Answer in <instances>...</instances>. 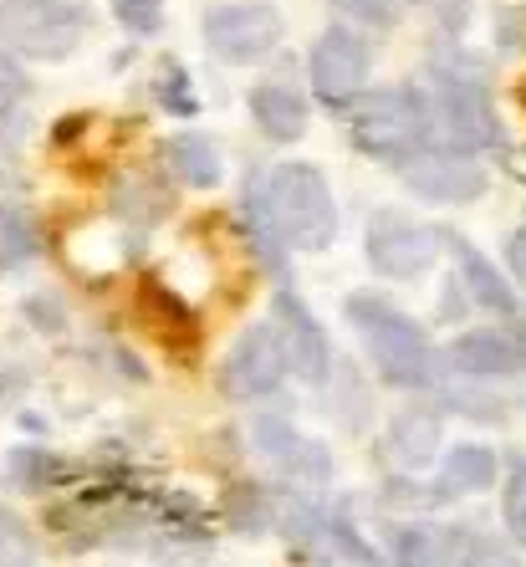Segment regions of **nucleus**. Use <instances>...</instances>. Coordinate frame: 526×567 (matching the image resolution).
<instances>
[{
  "label": "nucleus",
  "mask_w": 526,
  "mask_h": 567,
  "mask_svg": "<svg viewBox=\"0 0 526 567\" xmlns=\"http://www.w3.org/2000/svg\"><path fill=\"white\" fill-rule=\"evenodd\" d=\"M240 210L256 215L281 240V251H328L338 236V199H332L328 179L297 158L250 174Z\"/></svg>",
  "instance_id": "1"
},
{
  "label": "nucleus",
  "mask_w": 526,
  "mask_h": 567,
  "mask_svg": "<svg viewBox=\"0 0 526 567\" xmlns=\"http://www.w3.org/2000/svg\"><path fill=\"white\" fill-rule=\"evenodd\" d=\"M424 97H430L434 128L445 138L440 148H455V154L475 158V148L506 144V128H501L496 107H491L486 78H481V66H475L465 52H434L430 56V93Z\"/></svg>",
  "instance_id": "2"
},
{
  "label": "nucleus",
  "mask_w": 526,
  "mask_h": 567,
  "mask_svg": "<svg viewBox=\"0 0 526 567\" xmlns=\"http://www.w3.org/2000/svg\"><path fill=\"white\" fill-rule=\"evenodd\" d=\"M342 312H348V322L358 328V338H363V348H369L383 383H394V389H430L434 343L414 317L399 312V307L383 302V297H373V291H353V297L342 302Z\"/></svg>",
  "instance_id": "3"
},
{
  "label": "nucleus",
  "mask_w": 526,
  "mask_h": 567,
  "mask_svg": "<svg viewBox=\"0 0 526 567\" xmlns=\"http://www.w3.org/2000/svg\"><path fill=\"white\" fill-rule=\"evenodd\" d=\"M348 138H353L358 154L383 158V164H409L424 148H440V128H434L430 97L424 87H383V93L353 97V113H348Z\"/></svg>",
  "instance_id": "4"
},
{
  "label": "nucleus",
  "mask_w": 526,
  "mask_h": 567,
  "mask_svg": "<svg viewBox=\"0 0 526 567\" xmlns=\"http://www.w3.org/2000/svg\"><path fill=\"white\" fill-rule=\"evenodd\" d=\"M93 27L87 0H0V52L27 62H62Z\"/></svg>",
  "instance_id": "5"
},
{
  "label": "nucleus",
  "mask_w": 526,
  "mask_h": 567,
  "mask_svg": "<svg viewBox=\"0 0 526 567\" xmlns=\"http://www.w3.org/2000/svg\"><path fill=\"white\" fill-rule=\"evenodd\" d=\"M281 16L266 0H225L205 11V47L230 66H250L281 47Z\"/></svg>",
  "instance_id": "6"
},
{
  "label": "nucleus",
  "mask_w": 526,
  "mask_h": 567,
  "mask_svg": "<svg viewBox=\"0 0 526 567\" xmlns=\"http://www.w3.org/2000/svg\"><path fill=\"white\" fill-rule=\"evenodd\" d=\"M373 66V47L363 31L353 27H328L312 41L307 52V82H312V97L328 107H348L353 97H363V82H369Z\"/></svg>",
  "instance_id": "7"
},
{
  "label": "nucleus",
  "mask_w": 526,
  "mask_h": 567,
  "mask_svg": "<svg viewBox=\"0 0 526 567\" xmlns=\"http://www.w3.org/2000/svg\"><path fill=\"white\" fill-rule=\"evenodd\" d=\"M363 251H369V266L379 277L409 281V277H424L434 266V256L445 251V230L409 220L399 210H379L369 225V236H363Z\"/></svg>",
  "instance_id": "8"
},
{
  "label": "nucleus",
  "mask_w": 526,
  "mask_h": 567,
  "mask_svg": "<svg viewBox=\"0 0 526 567\" xmlns=\"http://www.w3.org/2000/svg\"><path fill=\"white\" fill-rule=\"evenodd\" d=\"M399 179H404L409 195L430 199V205H471L491 185V174L471 154H455V148H424L409 164H399Z\"/></svg>",
  "instance_id": "9"
},
{
  "label": "nucleus",
  "mask_w": 526,
  "mask_h": 567,
  "mask_svg": "<svg viewBox=\"0 0 526 567\" xmlns=\"http://www.w3.org/2000/svg\"><path fill=\"white\" fill-rule=\"evenodd\" d=\"M271 332H277L281 358H287V373H297L302 383L322 389L332 373V348H328L322 322L307 312L297 291H277V297H271Z\"/></svg>",
  "instance_id": "10"
},
{
  "label": "nucleus",
  "mask_w": 526,
  "mask_h": 567,
  "mask_svg": "<svg viewBox=\"0 0 526 567\" xmlns=\"http://www.w3.org/2000/svg\"><path fill=\"white\" fill-rule=\"evenodd\" d=\"M281 379H287V358H281V343L271 322H256L236 338L230 358L220 369V394L225 399H266L277 394Z\"/></svg>",
  "instance_id": "11"
},
{
  "label": "nucleus",
  "mask_w": 526,
  "mask_h": 567,
  "mask_svg": "<svg viewBox=\"0 0 526 567\" xmlns=\"http://www.w3.org/2000/svg\"><path fill=\"white\" fill-rule=\"evenodd\" d=\"M450 369L465 379L526 373V328H471L450 343Z\"/></svg>",
  "instance_id": "12"
},
{
  "label": "nucleus",
  "mask_w": 526,
  "mask_h": 567,
  "mask_svg": "<svg viewBox=\"0 0 526 567\" xmlns=\"http://www.w3.org/2000/svg\"><path fill=\"white\" fill-rule=\"evenodd\" d=\"M256 445L271 455V465H277L287 481H297L302 491H317L332 481V455L322 440H307L297 435L287 420H261L256 424Z\"/></svg>",
  "instance_id": "13"
},
{
  "label": "nucleus",
  "mask_w": 526,
  "mask_h": 567,
  "mask_svg": "<svg viewBox=\"0 0 526 567\" xmlns=\"http://www.w3.org/2000/svg\"><path fill=\"white\" fill-rule=\"evenodd\" d=\"M445 251L455 256V266H461L465 302L486 307V312H496V317H516V287H512V277H501V266H491L471 240L450 236V230H445Z\"/></svg>",
  "instance_id": "14"
},
{
  "label": "nucleus",
  "mask_w": 526,
  "mask_h": 567,
  "mask_svg": "<svg viewBox=\"0 0 526 567\" xmlns=\"http://www.w3.org/2000/svg\"><path fill=\"white\" fill-rule=\"evenodd\" d=\"M501 481V455L491 445H455L445 455V465H440V475H434L430 496L434 502H455V496H481V491H491Z\"/></svg>",
  "instance_id": "15"
},
{
  "label": "nucleus",
  "mask_w": 526,
  "mask_h": 567,
  "mask_svg": "<svg viewBox=\"0 0 526 567\" xmlns=\"http://www.w3.org/2000/svg\"><path fill=\"white\" fill-rule=\"evenodd\" d=\"M440 410H424V404H409L389 420V435H383V450H389V461L399 471H424L434 461V450H440Z\"/></svg>",
  "instance_id": "16"
},
{
  "label": "nucleus",
  "mask_w": 526,
  "mask_h": 567,
  "mask_svg": "<svg viewBox=\"0 0 526 567\" xmlns=\"http://www.w3.org/2000/svg\"><path fill=\"white\" fill-rule=\"evenodd\" d=\"M250 118L271 144H297L307 133V97L291 82H256L250 87Z\"/></svg>",
  "instance_id": "17"
},
{
  "label": "nucleus",
  "mask_w": 526,
  "mask_h": 567,
  "mask_svg": "<svg viewBox=\"0 0 526 567\" xmlns=\"http://www.w3.org/2000/svg\"><path fill=\"white\" fill-rule=\"evenodd\" d=\"M169 169L185 179L189 189H215L220 185V148L205 138V133H179V138H169Z\"/></svg>",
  "instance_id": "18"
},
{
  "label": "nucleus",
  "mask_w": 526,
  "mask_h": 567,
  "mask_svg": "<svg viewBox=\"0 0 526 567\" xmlns=\"http://www.w3.org/2000/svg\"><path fill=\"white\" fill-rule=\"evenodd\" d=\"M31 256H41V225L27 205H16L6 199L0 205V277L16 271V266H27Z\"/></svg>",
  "instance_id": "19"
},
{
  "label": "nucleus",
  "mask_w": 526,
  "mask_h": 567,
  "mask_svg": "<svg viewBox=\"0 0 526 567\" xmlns=\"http://www.w3.org/2000/svg\"><path fill=\"white\" fill-rule=\"evenodd\" d=\"M445 547H450V563L455 567H522L512 542L491 537V532H481V527H450Z\"/></svg>",
  "instance_id": "20"
},
{
  "label": "nucleus",
  "mask_w": 526,
  "mask_h": 567,
  "mask_svg": "<svg viewBox=\"0 0 526 567\" xmlns=\"http://www.w3.org/2000/svg\"><path fill=\"white\" fill-rule=\"evenodd\" d=\"M271 522H277L281 537L297 547V557H322V553H328V522H322V512H317V506L291 502L287 512H277Z\"/></svg>",
  "instance_id": "21"
},
{
  "label": "nucleus",
  "mask_w": 526,
  "mask_h": 567,
  "mask_svg": "<svg viewBox=\"0 0 526 567\" xmlns=\"http://www.w3.org/2000/svg\"><path fill=\"white\" fill-rule=\"evenodd\" d=\"M389 553H394V567H455L445 537L430 527H399Z\"/></svg>",
  "instance_id": "22"
},
{
  "label": "nucleus",
  "mask_w": 526,
  "mask_h": 567,
  "mask_svg": "<svg viewBox=\"0 0 526 567\" xmlns=\"http://www.w3.org/2000/svg\"><path fill=\"white\" fill-rule=\"evenodd\" d=\"M328 379H338V389H332V414H338L348 430H363L373 414V399L369 389H363V373L353 369V363H342V369H332Z\"/></svg>",
  "instance_id": "23"
},
{
  "label": "nucleus",
  "mask_w": 526,
  "mask_h": 567,
  "mask_svg": "<svg viewBox=\"0 0 526 567\" xmlns=\"http://www.w3.org/2000/svg\"><path fill=\"white\" fill-rule=\"evenodd\" d=\"M322 522H328V553H342L348 563H358V567H383V557L369 547V537L353 527V512H348V506L328 512Z\"/></svg>",
  "instance_id": "24"
},
{
  "label": "nucleus",
  "mask_w": 526,
  "mask_h": 567,
  "mask_svg": "<svg viewBox=\"0 0 526 567\" xmlns=\"http://www.w3.org/2000/svg\"><path fill=\"white\" fill-rule=\"evenodd\" d=\"M11 481L21 491H47V486H56V481H66V465L56 461V455H47V450H16Z\"/></svg>",
  "instance_id": "25"
},
{
  "label": "nucleus",
  "mask_w": 526,
  "mask_h": 567,
  "mask_svg": "<svg viewBox=\"0 0 526 567\" xmlns=\"http://www.w3.org/2000/svg\"><path fill=\"white\" fill-rule=\"evenodd\" d=\"M154 97H158L164 107H169V113H179V118H189V113L199 107L195 82H189V72H185L179 62H174V56H164V66H158V78H154Z\"/></svg>",
  "instance_id": "26"
},
{
  "label": "nucleus",
  "mask_w": 526,
  "mask_h": 567,
  "mask_svg": "<svg viewBox=\"0 0 526 567\" xmlns=\"http://www.w3.org/2000/svg\"><path fill=\"white\" fill-rule=\"evenodd\" d=\"M501 516L512 537L526 547V455H512L506 461V486H501Z\"/></svg>",
  "instance_id": "27"
},
{
  "label": "nucleus",
  "mask_w": 526,
  "mask_h": 567,
  "mask_svg": "<svg viewBox=\"0 0 526 567\" xmlns=\"http://www.w3.org/2000/svg\"><path fill=\"white\" fill-rule=\"evenodd\" d=\"M0 567H37V537L6 506H0Z\"/></svg>",
  "instance_id": "28"
},
{
  "label": "nucleus",
  "mask_w": 526,
  "mask_h": 567,
  "mask_svg": "<svg viewBox=\"0 0 526 567\" xmlns=\"http://www.w3.org/2000/svg\"><path fill=\"white\" fill-rule=\"evenodd\" d=\"M342 27H369V31H389L399 21V0H332Z\"/></svg>",
  "instance_id": "29"
},
{
  "label": "nucleus",
  "mask_w": 526,
  "mask_h": 567,
  "mask_svg": "<svg viewBox=\"0 0 526 567\" xmlns=\"http://www.w3.org/2000/svg\"><path fill=\"white\" fill-rule=\"evenodd\" d=\"M271 496H266L261 486H236L230 491V527L236 532H261L271 527Z\"/></svg>",
  "instance_id": "30"
},
{
  "label": "nucleus",
  "mask_w": 526,
  "mask_h": 567,
  "mask_svg": "<svg viewBox=\"0 0 526 567\" xmlns=\"http://www.w3.org/2000/svg\"><path fill=\"white\" fill-rule=\"evenodd\" d=\"M113 16L133 37H154L164 27V0H113Z\"/></svg>",
  "instance_id": "31"
},
{
  "label": "nucleus",
  "mask_w": 526,
  "mask_h": 567,
  "mask_svg": "<svg viewBox=\"0 0 526 567\" xmlns=\"http://www.w3.org/2000/svg\"><path fill=\"white\" fill-rule=\"evenodd\" d=\"M27 72H21V62H16L11 52H0V118H11L16 107L27 103Z\"/></svg>",
  "instance_id": "32"
},
{
  "label": "nucleus",
  "mask_w": 526,
  "mask_h": 567,
  "mask_svg": "<svg viewBox=\"0 0 526 567\" xmlns=\"http://www.w3.org/2000/svg\"><path fill=\"white\" fill-rule=\"evenodd\" d=\"M420 11H430L440 27L450 31V37H461L465 21H471V0H414Z\"/></svg>",
  "instance_id": "33"
},
{
  "label": "nucleus",
  "mask_w": 526,
  "mask_h": 567,
  "mask_svg": "<svg viewBox=\"0 0 526 567\" xmlns=\"http://www.w3.org/2000/svg\"><path fill=\"white\" fill-rule=\"evenodd\" d=\"M445 404L461 414H475V420H501L506 414V404L501 399H486V394H455V389H445Z\"/></svg>",
  "instance_id": "34"
},
{
  "label": "nucleus",
  "mask_w": 526,
  "mask_h": 567,
  "mask_svg": "<svg viewBox=\"0 0 526 567\" xmlns=\"http://www.w3.org/2000/svg\"><path fill=\"white\" fill-rule=\"evenodd\" d=\"M27 317L37 322L41 332H62V328H66V312H56L52 297H31V302H27Z\"/></svg>",
  "instance_id": "35"
},
{
  "label": "nucleus",
  "mask_w": 526,
  "mask_h": 567,
  "mask_svg": "<svg viewBox=\"0 0 526 567\" xmlns=\"http://www.w3.org/2000/svg\"><path fill=\"white\" fill-rule=\"evenodd\" d=\"M506 266H512L516 287H526V230H512V236H506Z\"/></svg>",
  "instance_id": "36"
}]
</instances>
